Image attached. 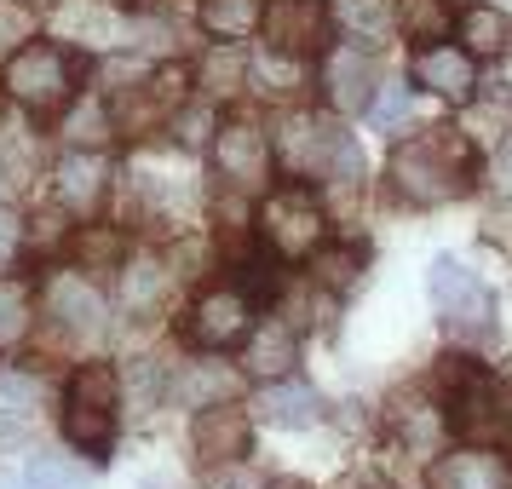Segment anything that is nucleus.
I'll use <instances>...</instances> for the list:
<instances>
[{"mask_svg": "<svg viewBox=\"0 0 512 489\" xmlns=\"http://www.w3.org/2000/svg\"><path fill=\"white\" fill-rule=\"evenodd\" d=\"M466 173H472V150L455 139V127H438L426 139L397 144V156H392V190L403 202H420V208L461 196Z\"/></svg>", "mask_w": 512, "mask_h": 489, "instance_id": "nucleus-1", "label": "nucleus"}, {"mask_svg": "<svg viewBox=\"0 0 512 489\" xmlns=\"http://www.w3.org/2000/svg\"><path fill=\"white\" fill-rule=\"evenodd\" d=\"M6 98L24 104L29 116H58L75 104V58L52 41H29L6 58Z\"/></svg>", "mask_w": 512, "mask_h": 489, "instance_id": "nucleus-2", "label": "nucleus"}, {"mask_svg": "<svg viewBox=\"0 0 512 489\" xmlns=\"http://www.w3.org/2000/svg\"><path fill=\"white\" fill-rule=\"evenodd\" d=\"M116 409H121V386L110 363H81L64 386V432L75 449L104 455L116 443Z\"/></svg>", "mask_w": 512, "mask_h": 489, "instance_id": "nucleus-3", "label": "nucleus"}, {"mask_svg": "<svg viewBox=\"0 0 512 489\" xmlns=\"http://www.w3.org/2000/svg\"><path fill=\"white\" fill-rule=\"evenodd\" d=\"M294 179H357V150L351 139L323 116H288L277 133V150H271Z\"/></svg>", "mask_w": 512, "mask_h": 489, "instance_id": "nucleus-4", "label": "nucleus"}, {"mask_svg": "<svg viewBox=\"0 0 512 489\" xmlns=\"http://www.w3.org/2000/svg\"><path fill=\"white\" fill-rule=\"evenodd\" d=\"M259 231H265V242H271L282 259H305V254L323 248L328 219H323V208H317V196H305V190H277V196H265V208H259Z\"/></svg>", "mask_w": 512, "mask_h": 489, "instance_id": "nucleus-5", "label": "nucleus"}, {"mask_svg": "<svg viewBox=\"0 0 512 489\" xmlns=\"http://www.w3.org/2000/svg\"><path fill=\"white\" fill-rule=\"evenodd\" d=\"M426 294H432V305H438V317L455 334H484L489 317H495V300H489V288L466 265H455V259H432V271H426Z\"/></svg>", "mask_w": 512, "mask_h": 489, "instance_id": "nucleus-6", "label": "nucleus"}, {"mask_svg": "<svg viewBox=\"0 0 512 489\" xmlns=\"http://www.w3.org/2000/svg\"><path fill=\"white\" fill-rule=\"evenodd\" d=\"M248 328H254V305L242 288H208V294H196V305L185 311V340L202 351H231L248 340Z\"/></svg>", "mask_w": 512, "mask_h": 489, "instance_id": "nucleus-7", "label": "nucleus"}, {"mask_svg": "<svg viewBox=\"0 0 512 489\" xmlns=\"http://www.w3.org/2000/svg\"><path fill=\"white\" fill-rule=\"evenodd\" d=\"M259 29H265L271 52L305 58V52H323L334 41V12H328L323 0H271L259 12Z\"/></svg>", "mask_w": 512, "mask_h": 489, "instance_id": "nucleus-8", "label": "nucleus"}, {"mask_svg": "<svg viewBox=\"0 0 512 489\" xmlns=\"http://www.w3.org/2000/svg\"><path fill=\"white\" fill-rule=\"evenodd\" d=\"M213 167L236 190H259L271 179V139L259 133L254 121H219L213 127Z\"/></svg>", "mask_w": 512, "mask_h": 489, "instance_id": "nucleus-9", "label": "nucleus"}, {"mask_svg": "<svg viewBox=\"0 0 512 489\" xmlns=\"http://www.w3.org/2000/svg\"><path fill=\"white\" fill-rule=\"evenodd\" d=\"M47 317L70 340H98L104 334V317H110V305L104 294L93 288V277H81V271H58L47 282Z\"/></svg>", "mask_w": 512, "mask_h": 489, "instance_id": "nucleus-10", "label": "nucleus"}, {"mask_svg": "<svg viewBox=\"0 0 512 489\" xmlns=\"http://www.w3.org/2000/svg\"><path fill=\"white\" fill-rule=\"evenodd\" d=\"M248 438H254V426H248V415L236 403H208V409H196V420H190V449H196L202 466L248 455Z\"/></svg>", "mask_w": 512, "mask_h": 489, "instance_id": "nucleus-11", "label": "nucleus"}, {"mask_svg": "<svg viewBox=\"0 0 512 489\" xmlns=\"http://www.w3.org/2000/svg\"><path fill=\"white\" fill-rule=\"evenodd\" d=\"M110 196V167H104V156H93V150H70L64 162L52 167V202L64 213H87L98 208Z\"/></svg>", "mask_w": 512, "mask_h": 489, "instance_id": "nucleus-12", "label": "nucleus"}, {"mask_svg": "<svg viewBox=\"0 0 512 489\" xmlns=\"http://www.w3.org/2000/svg\"><path fill=\"white\" fill-rule=\"evenodd\" d=\"M426 489H512V466L495 449H449L443 461H432Z\"/></svg>", "mask_w": 512, "mask_h": 489, "instance_id": "nucleus-13", "label": "nucleus"}, {"mask_svg": "<svg viewBox=\"0 0 512 489\" xmlns=\"http://www.w3.org/2000/svg\"><path fill=\"white\" fill-rule=\"evenodd\" d=\"M415 81L426 87V93L461 104V98L478 93V64H472L466 47H438V41H426V47L415 52Z\"/></svg>", "mask_w": 512, "mask_h": 489, "instance_id": "nucleus-14", "label": "nucleus"}, {"mask_svg": "<svg viewBox=\"0 0 512 489\" xmlns=\"http://www.w3.org/2000/svg\"><path fill=\"white\" fill-rule=\"evenodd\" d=\"M323 87H328V104L334 110H369L374 98V58L363 47H334L328 52V70H323Z\"/></svg>", "mask_w": 512, "mask_h": 489, "instance_id": "nucleus-15", "label": "nucleus"}, {"mask_svg": "<svg viewBox=\"0 0 512 489\" xmlns=\"http://www.w3.org/2000/svg\"><path fill=\"white\" fill-rule=\"evenodd\" d=\"M294 357H300V340H294L288 323H254L248 328V374L282 380V374L294 369Z\"/></svg>", "mask_w": 512, "mask_h": 489, "instance_id": "nucleus-16", "label": "nucleus"}, {"mask_svg": "<svg viewBox=\"0 0 512 489\" xmlns=\"http://www.w3.org/2000/svg\"><path fill=\"white\" fill-rule=\"evenodd\" d=\"M259 409H265V420L271 426H311V420L323 415V403H317V392L311 386H300V380H265V392H259Z\"/></svg>", "mask_w": 512, "mask_h": 489, "instance_id": "nucleus-17", "label": "nucleus"}, {"mask_svg": "<svg viewBox=\"0 0 512 489\" xmlns=\"http://www.w3.org/2000/svg\"><path fill=\"white\" fill-rule=\"evenodd\" d=\"M58 35L64 41H81V47H110L121 35V18L110 6H98V0H70L58 12Z\"/></svg>", "mask_w": 512, "mask_h": 489, "instance_id": "nucleus-18", "label": "nucleus"}, {"mask_svg": "<svg viewBox=\"0 0 512 489\" xmlns=\"http://www.w3.org/2000/svg\"><path fill=\"white\" fill-rule=\"evenodd\" d=\"M259 12H265L259 0H202L196 18H202V29L213 41H248L259 29Z\"/></svg>", "mask_w": 512, "mask_h": 489, "instance_id": "nucleus-19", "label": "nucleus"}, {"mask_svg": "<svg viewBox=\"0 0 512 489\" xmlns=\"http://www.w3.org/2000/svg\"><path fill=\"white\" fill-rule=\"evenodd\" d=\"M461 41L478 58H501L512 47V18L495 6H472V12H461Z\"/></svg>", "mask_w": 512, "mask_h": 489, "instance_id": "nucleus-20", "label": "nucleus"}, {"mask_svg": "<svg viewBox=\"0 0 512 489\" xmlns=\"http://www.w3.org/2000/svg\"><path fill=\"white\" fill-rule=\"evenodd\" d=\"M35 328V294L18 277H0V351H18Z\"/></svg>", "mask_w": 512, "mask_h": 489, "instance_id": "nucleus-21", "label": "nucleus"}, {"mask_svg": "<svg viewBox=\"0 0 512 489\" xmlns=\"http://www.w3.org/2000/svg\"><path fill=\"white\" fill-rule=\"evenodd\" d=\"M29 489H93V466H81L75 455H58V449H47V455H35L24 472Z\"/></svg>", "mask_w": 512, "mask_h": 489, "instance_id": "nucleus-22", "label": "nucleus"}, {"mask_svg": "<svg viewBox=\"0 0 512 489\" xmlns=\"http://www.w3.org/2000/svg\"><path fill=\"white\" fill-rule=\"evenodd\" d=\"M162 288H167V271L150 254L121 259V300L133 305V311H150V305L162 300Z\"/></svg>", "mask_w": 512, "mask_h": 489, "instance_id": "nucleus-23", "label": "nucleus"}, {"mask_svg": "<svg viewBox=\"0 0 512 489\" xmlns=\"http://www.w3.org/2000/svg\"><path fill=\"white\" fill-rule=\"evenodd\" d=\"M236 392V374L219 369V363H190V374L179 380V397L190 409H208V403H231Z\"/></svg>", "mask_w": 512, "mask_h": 489, "instance_id": "nucleus-24", "label": "nucleus"}, {"mask_svg": "<svg viewBox=\"0 0 512 489\" xmlns=\"http://www.w3.org/2000/svg\"><path fill=\"white\" fill-rule=\"evenodd\" d=\"M397 24H403V35H415V41H443L455 18H449L443 0H397Z\"/></svg>", "mask_w": 512, "mask_h": 489, "instance_id": "nucleus-25", "label": "nucleus"}, {"mask_svg": "<svg viewBox=\"0 0 512 489\" xmlns=\"http://www.w3.org/2000/svg\"><path fill=\"white\" fill-rule=\"evenodd\" d=\"M64 139L75 144V150H93V144L110 139V110L104 104H93V98H81L70 110V121H64Z\"/></svg>", "mask_w": 512, "mask_h": 489, "instance_id": "nucleus-26", "label": "nucleus"}, {"mask_svg": "<svg viewBox=\"0 0 512 489\" xmlns=\"http://www.w3.org/2000/svg\"><path fill=\"white\" fill-rule=\"evenodd\" d=\"M242 75H248V64L231 52V41H225V47H213L208 58H202V87H208V93H236V87H242Z\"/></svg>", "mask_w": 512, "mask_h": 489, "instance_id": "nucleus-27", "label": "nucleus"}, {"mask_svg": "<svg viewBox=\"0 0 512 489\" xmlns=\"http://www.w3.org/2000/svg\"><path fill=\"white\" fill-rule=\"evenodd\" d=\"M29 41H35V12L18 6V0H0V58H12Z\"/></svg>", "mask_w": 512, "mask_h": 489, "instance_id": "nucleus-28", "label": "nucleus"}, {"mask_svg": "<svg viewBox=\"0 0 512 489\" xmlns=\"http://www.w3.org/2000/svg\"><path fill=\"white\" fill-rule=\"evenodd\" d=\"M357 271H363V254H357V248H323V254H317V282H323V288H351Z\"/></svg>", "mask_w": 512, "mask_h": 489, "instance_id": "nucleus-29", "label": "nucleus"}, {"mask_svg": "<svg viewBox=\"0 0 512 489\" xmlns=\"http://www.w3.org/2000/svg\"><path fill=\"white\" fill-rule=\"evenodd\" d=\"M409 110H415V104H409V87H392V81L369 98V116H374V127H380V133H397V127L409 121Z\"/></svg>", "mask_w": 512, "mask_h": 489, "instance_id": "nucleus-30", "label": "nucleus"}, {"mask_svg": "<svg viewBox=\"0 0 512 489\" xmlns=\"http://www.w3.org/2000/svg\"><path fill=\"white\" fill-rule=\"evenodd\" d=\"M208 489H265V478H259L254 466H248L242 455H236V461H219V466H213Z\"/></svg>", "mask_w": 512, "mask_h": 489, "instance_id": "nucleus-31", "label": "nucleus"}, {"mask_svg": "<svg viewBox=\"0 0 512 489\" xmlns=\"http://www.w3.org/2000/svg\"><path fill=\"white\" fill-rule=\"evenodd\" d=\"M24 254V219L18 213H0V271H12Z\"/></svg>", "mask_w": 512, "mask_h": 489, "instance_id": "nucleus-32", "label": "nucleus"}, {"mask_svg": "<svg viewBox=\"0 0 512 489\" xmlns=\"http://www.w3.org/2000/svg\"><path fill=\"white\" fill-rule=\"evenodd\" d=\"M75 254L87 259V265H110V259H116V236L110 231H81L75 236Z\"/></svg>", "mask_w": 512, "mask_h": 489, "instance_id": "nucleus-33", "label": "nucleus"}, {"mask_svg": "<svg viewBox=\"0 0 512 489\" xmlns=\"http://www.w3.org/2000/svg\"><path fill=\"white\" fill-rule=\"evenodd\" d=\"M346 489H392V484H386V478H351Z\"/></svg>", "mask_w": 512, "mask_h": 489, "instance_id": "nucleus-34", "label": "nucleus"}, {"mask_svg": "<svg viewBox=\"0 0 512 489\" xmlns=\"http://www.w3.org/2000/svg\"><path fill=\"white\" fill-rule=\"evenodd\" d=\"M265 489H305V484H294V478H282V484H265Z\"/></svg>", "mask_w": 512, "mask_h": 489, "instance_id": "nucleus-35", "label": "nucleus"}, {"mask_svg": "<svg viewBox=\"0 0 512 489\" xmlns=\"http://www.w3.org/2000/svg\"><path fill=\"white\" fill-rule=\"evenodd\" d=\"M0 489H29V484H12V478H0Z\"/></svg>", "mask_w": 512, "mask_h": 489, "instance_id": "nucleus-36", "label": "nucleus"}, {"mask_svg": "<svg viewBox=\"0 0 512 489\" xmlns=\"http://www.w3.org/2000/svg\"><path fill=\"white\" fill-rule=\"evenodd\" d=\"M501 403H507V426H512V392H507V397H501Z\"/></svg>", "mask_w": 512, "mask_h": 489, "instance_id": "nucleus-37", "label": "nucleus"}, {"mask_svg": "<svg viewBox=\"0 0 512 489\" xmlns=\"http://www.w3.org/2000/svg\"><path fill=\"white\" fill-rule=\"evenodd\" d=\"M0 190H6V167H0Z\"/></svg>", "mask_w": 512, "mask_h": 489, "instance_id": "nucleus-38", "label": "nucleus"}]
</instances>
